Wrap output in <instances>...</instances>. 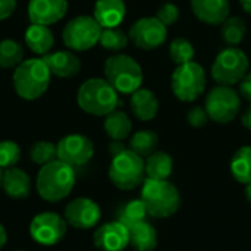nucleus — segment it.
I'll return each mask as SVG.
<instances>
[{
  "label": "nucleus",
  "mask_w": 251,
  "mask_h": 251,
  "mask_svg": "<svg viewBox=\"0 0 251 251\" xmlns=\"http://www.w3.org/2000/svg\"><path fill=\"white\" fill-rule=\"evenodd\" d=\"M241 122H243V125H244L247 129H250L251 131V106L244 112V115H243V118H241Z\"/></svg>",
  "instance_id": "obj_40"
},
{
  "label": "nucleus",
  "mask_w": 251,
  "mask_h": 251,
  "mask_svg": "<svg viewBox=\"0 0 251 251\" xmlns=\"http://www.w3.org/2000/svg\"><path fill=\"white\" fill-rule=\"evenodd\" d=\"M93 241L100 251H124L129 246V229L119 221L107 222L96 229Z\"/></svg>",
  "instance_id": "obj_15"
},
{
  "label": "nucleus",
  "mask_w": 251,
  "mask_h": 251,
  "mask_svg": "<svg viewBox=\"0 0 251 251\" xmlns=\"http://www.w3.org/2000/svg\"><path fill=\"white\" fill-rule=\"evenodd\" d=\"M193 13L207 25H222L229 18L228 0H191Z\"/></svg>",
  "instance_id": "obj_17"
},
{
  "label": "nucleus",
  "mask_w": 251,
  "mask_h": 251,
  "mask_svg": "<svg viewBox=\"0 0 251 251\" xmlns=\"http://www.w3.org/2000/svg\"><path fill=\"white\" fill-rule=\"evenodd\" d=\"M68 229L65 218L54 212H43L32 218L29 224L31 238L44 247H51L59 244Z\"/></svg>",
  "instance_id": "obj_11"
},
{
  "label": "nucleus",
  "mask_w": 251,
  "mask_h": 251,
  "mask_svg": "<svg viewBox=\"0 0 251 251\" xmlns=\"http://www.w3.org/2000/svg\"><path fill=\"white\" fill-rule=\"evenodd\" d=\"M63 218L69 226L85 231L94 228L100 222L101 210L94 200L87 197H78L66 204Z\"/></svg>",
  "instance_id": "obj_14"
},
{
  "label": "nucleus",
  "mask_w": 251,
  "mask_h": 251,
  "mask_svg": "<svg viewBox=\"0 0 251 251\" xmlns=\"http://www.w3.org/2000/svg\"><path fill=\"white\" fill-rule=\"evenodd\" d=\"M204 109L209 119L218 124L232 122L241 109V99L237 90L229 85H216L206 96Z\"/></svg>",
  "instance_id": "obj_10"
},
{
  "label": "nucleus",
  "mask_w": 251,
  "mask_h": 251,
  "mask_svg": "<svg viewBox=\"0 0 251 251\" xmlns=\"http://www.w3.org/2000/svg\"><path fill=\"white\" fill-rule=\"evenodd\" d=\"M128 37L135 47L141 50H154L166 41L168 26L156 16L141 18L129 28Z\"/></svg>",
  "instance_id": "obj_12"
},
{
  "label": "nucleus",
  "mask_w": 251,
  "mask_h": 251,
  "mask_svg": "<svg viewBox=\"0 0 251 251\" xmlns=\"http://www.w3.org/2000/svg\"><path fill=\"white\" fill-rule=\"evenodd\" d=\"M25 44L35 54L44 56V54L50 53V50L54 44V37L47 25L31 24L25 31Z\"/></svg>",
  "instance_id": "obj_22"
},
{
  "label": "nucleus",
  "mask_w": 251,
  "mask_h": 251,
  "mask_svg": "<svg viewBox=\"0 0 251 251\" xmlns=\"http://www.w3.org/2000/svg\"><path fill=\"white\" fill-rule=\"evenodd\" d=\"M51 72L43 59H26L15 68L13 88L24 100H37L49 88Z\"/></svg>",
  "instance_id": "obj_4"
},
{
  "label": "nucleus",
  "mask_w": 251,
  "mask_h": 251,
  "mask_svg": "<svg viewBox=\"0 0 251 251\" xmlns=\"http://www.w3.org/2000/svg\"><path fill=\"white\" fill-rule=\"evenodd\" d=\"M41 59L49 66L51 75L57 78H72L81 71V60L71 50H59L54 53H47Z\"/></svg>",
  "instance_id": "obj_18"
},
{
  "label": "nucleus",
  "mask_w": 251,
  "mask_h": 251,
  "mask_svg": "<svg viewBox=\"0 0 251 251\" xmlns=\"http://www.w3.org/2000/svg\"><path fill=\"white\" fill-rule=\"evenodd\" d=\"M124 150H126V147L124 146L122 141H115V140H112V143L109 144V153L112 154V157L118 156V154L122 153Z\"/></svg>",
  "instance_id": "obj_39"
},
{
  "label": "nucleus",
  "mask_w": 251,
  "mask_h": 251,
  "mask_svg": "<svg viewBox=\"0 0 251 251\" xmlns=\"http://www.w3.org/2000/svg\"><path fill=\"white\" fill-rule=\"evenodd\" d=\"M156 18L166 26L174 25L178 19H179V9L176 7V4L174 3H165L163 6L159 7V10L156 12Z\"/></svg>",
  "instance_id": "obj_35"
},
{
  "label": "nucleus",
  "mask_w": 251,
  "mask_h": 251,
  "mask_svg": "<svg viewBox=\"0 0 251 251\" xmlns=\"http://www.w3.org/2000/svg\"><path fill=\"white\" fill-rule=\"evenodd\" d=\"M1 178H3V169L0 168V187H1Z\"/></svg>",
  "instance_id": "obj_44"
},
{
  "label": "nucleus",
  "mask_w": 251,
  "mask_h": 251,
  "mask_svg": "<svg viewBox=\"0 0 251 251\" xmlns=\"http://www.w3.org/2000/svg\"><path fill=\"white\" fill-rule=\"evenodd\" d=\"M104 78L121 94H132L143 84V69L128 54H113L104 62Z\"/></svg>",
  "instance_id": "obj_5"
},
{
  "label": "nucleus",
  "mask_w": 251,
  "mask_h": 251,
  "mask_svg": "<svg viewBox=\"0 0 251 251\" xmlns=\"http://www.w3.org/2000/svg\"><path fill=\"white\" fill-rule=\"evenodd\" d=\"M129 244L137 251H153L157 247V232L153 225L143 221L129 228Z\"/></svg>",
  "instance_id": "obj_23"
},
{
  "label": "nucleus",
  "mask_w": 251,
  "mask_h": 251,
  "mask_svg": "<svg viewBox=\"0 0 251 251\" xmlns=\"http://www.w3.org/2000/svg\"><path fill=\"white\" fill-rule=\"evenodd\" d=\"M246 197H247L249 203L251 204V182H250V184H247V185H246Z\"/></svg>",
  "instance_id": "obj_43"
},
{
  "label": "nucleus",
  "mask_w": 251,
  "mask_h": 251,
  "mask_svg": "<svg viewBox=\"0 0 251 251\" xmlns=\"http://www.w3.org/2000/svg\"><path fill=\"white\" fill-rule=\"evenodd\" d=\"M146 176V160L126 149L118 156L112 157L109 166V179L112 184L124 191H129L143 185Z\"/></svg>",
  "instance_id": "obj_6"
},
{
  "label": "nucleus",
  "mask_w": 251,
  "mask_h": 251,
  "mask_svg": "<svg viewBox=\"0 0 251 251\" xmlns=\"http://www.w3.org/2000/svg\"><path fill=\"white\" fill-rule=\"evenodd\" d=\"M157 144H159V137L154 131L141 129L131 137L129 150H132L134 153H137L138 156H141L144 159L157 150Z\"/></svg>",
  "instance_id": "obj_27"
},
{
  "label": "nucleus",
  "mask_w": 251,
  "mask_h": 251,
  "mask_svg": "<svg viewBox=\"0 0 251 251\" xmlns=\"http://www.w3.org/2000/svg\"><path fill=\"white\" fill-rule=\"evenodd\" d=\"M68 12V0H29L28 18L31 24L51 25Z\"/></svg>",
  "instance_id": "obj_16"
},
{
  "label": "nucleus",
  "mask_w": 251,
  "mask_h": 251,
  "mask_svg": "<svg viewBox=\"0 0 251 251\" xmlns=\"http://www.w3.org/2000/svg\"><path fill=\"white\" fill-rule=\"evenodd\" d=\"M240 94L251 103V72H249L240 82Z\"/></svg>",
  "instance_id": "obj_38"
},
{
  "label": "nucleus",
  "mask_w": 251,
  "mask_h": 251,
  "mask_svg": "<svg viewBox=\"0 0 251 251\" xmlns=\"http://www.w3.org/2000/svg\"><path fill=\"white\" fill-rule=\"evenodd\" d=\"M104 131L115 141H124L131 135L132 122L129 116L122 110H113L104 116Z\"/></svg>",
  "instance_id": "obj_24"
},
{
  "label": "nucleus",
  "mask_w": 251,
  "mask_h": 251,
  "mask_svg": "<svg viewBox=\"0 0 251 251\" xmlns=\"http://www.w3.org/2000/svg\"><path fill=\"white\" fill-rule=\"evenodd\" d=\"M15 9H16V0H0V21L10 18Z\"/></svg>",
  "instance_id": "obj_37"
},
{
  "label": "nucleus",
  "mask_w": 251,
  "mask_h": 251,
  "mask_svg": "<svg viewBox=\"0 0 251 251\" xmlns=\"http://www.w3.org/2000/svg\"><path fill=\"white\" fill-rule=\"evenodd\" d=\"M141 200L147 213L157 219L175 215L181 206V196L176 187L168 179L146 178L141 188Z\"/></svg>",
  "instance_id": "obj_3"
},
{
  "label": "nucleus",
  "mask_w": 251,
  "mask_h": 251,
  "mask_svg": "<svg viewBox=\"0 0 251 251\" xmlns=\"http://www.w3.org/2000/svg\"><path fill=\"white\" fill-rule=\"evenodd\" d=\"M93 156L94 144L82 134H69L57 143V159L72 168L88 163Z\"/></svg>",
  "instance_id": "obj_13"
},
{
  "label": "nucleus",
  "mask_w": 251,
  "mask_h": 251,
  "mask_svg": "<svg viewBox=\"0 0 251 251\" xmlns=\"http://www.w3.org/2000/svg\"><path fill=\"white\" fill-rule=\"evenodd\" d=\"M231 174L234 179L240 184L251 182V146L240 147L231 159Z\"/></svg>",
  "instance_id": "obj_26"
},
{
  "label": "nucleus",
  "mask_w": 251,
  "mask_h": 251,
  "mask_svg": "<svg viewBox=\"0 0 251 251\" xmlns=\"http://www.w3.org/2000/svg\"><path fill=\"white\" fill-rule=\"evenodd\" d=\"M21 159V149L15 141L4 140L0 141V168L9 169L13 168Z\"/></svg>",
  "instance_id": "obj_34"
},
{
  "label": "nucleus",
  "mask_w": 251,
  "mask_h": 251,
  "mask_svg": "<svg viewBox=\"0 0 251 251\" xmlns=\"http://www.w3.org/2000/svg\"><path fill=\"white\" fill-rule=\"evenodd\" d=\"M6 241H7V232H6V229H4V226L0 224V250L4 247V244H6Z\"/></svg>",
  "instance_id": "obj_41"
},
{
  "label": "nucleus",
  "mask_w": 251,
  "mask_h": 251,
  "mask_svg": "<svg viewBox=\"0 0 251 251\" xmlns=\"http://www.w3.org/2000/svg\"><path fill=\"white\" fill-rule=\"evenodd\" d=\"M174 169L172 157L165 151H154L146 159V175L151 179H168Z\"/></svg>",
  "instance_id": "obj_25"
},
{
  "label": "nucleus",
  "mask_w": 251,
  "mask_h": 251,
  "mask_svg": "<svg viewBox=\"0 0 251 251\" xmlns=\"http://www.w3.org/2000/svg\"><path fill=\"white\" fill-rule=\"evenodd\" d=\"M29 159L40 166H44L57 159V144L51 141H37L29 149Z\"/></svg>",
  "instance_id": "obj_33"
},
{
  "label": "nucleus",
  "mask_w": 251,
  "mask_h": 251,
  "mask_svg": "<svg viewBox=\"0 0 251 251\" xmlns=\"http://www.w3.org/2000/svg\"><path fill=\"white\" fill-rule=\"evenodd\" d=\"M24 62V49L22 46L10 38L0 41V68L10 69L16 68Z\"/></svg>",
  "instance_id": "obj_29"
},
{
  "label": "nucleus",
  "mask_w": 251,
  "mask_h": 251,
  "mask_svg": "<svg viewBox=\"0 0 251 251\" xmlns=\"http://www.w3.org/2000/svg\"><path fill=\"white\" fill-rule=\"evenodd\" d=\"M187 121L193 128H203L210 119L204 107L201 106H194L188 110L187 113Z\"/></svg>",
  "instance_id": "obj_36"
},
{
  "label": "nucleus",
  "mask_w": 251,
  "mask_h": 251,
  "mask_svg": "<svg viewBox=\"0 0 251 251\" xmlns=\"http://www.w3.org/2000/svg\"><path fill=\"white\" fill-rule=\"evenodd\" d=\"M129 37L121 28H103L100 35V46L104 50L110 51H121L128 46Z\"/></svg>",
  "instance_id": "obj_31"
},
{
  "label": "nucleus",
  "mask_w": 251,
  "mask_h": 251,
  "mask_svg": "<svg viewBox=\"0 0 251 251\" xmlns=\"http://www.w3.org/2000/svg\"><path fill=\"white\" fill-rule=\"evenodd\" d=\"M129 107L132 115L143 121H153L159 113V99L149 88H138L131 94Z\"/></svg>",
  "instance_id": "obj_21"
},
{
  "label": "nucleus",
  "mask_w": 251,
  "mask_h": 251,
  "mask_svg": "<svg viewBox=\"0 0 251 251\" xmlns=\"http://www.w3.org/2000/svg\"><path fill=\"white\" fill-rule=\"evenodd\" d=\"M169 56L176 65L188 63L194 60L196 50L194 46L184 37H176L169 44Z\"/></svg>",
  "instance_id": "obj_32"
},
{
  "label": "nucleus",
  "mask_w": 251,
  "mask_h": 251,
  "mask_svg": "<svg viewBox=\"0 0 251 251\" xmlns=\"http://www.w3.org/2000/svg\"><path fill=\"white\" fill-rule=\"evenodd\" d=\"M206 85V72L203 66L194 60L178 65L171 78V87L175 97L185 103L197 100L204 93Z\"/></svg>",
  "instance_id": "obj_8"
},
{
  "label": "nucleus",
  "mask_w": 251,
  "mask_h": 251,
  "mask_svg": "<svg viewBox=\"0 0 251 251\" xmlns=\"http://www.w3.org/2000/svg\"><path fill=\"white\" fill-rule=\"evenodd\" d=\"M76 103L79 109L88 115L106 116L116 110L119 104V93L106 78H90L78 88Z\"/></svg>",
  "instance_id": "obj_2"
},
{
  "label": "nucleus",
  "mask_w": 251,
  "mask_h": 251,
  "mask_svg": "<svg viewBox=\"0 0 251 251\" xmlns=\"http://www.w3.org/2000/svg\"><path fill=\"white\" fill-rule=\"evenodd\" d=\"M1 188L4 190V193L10 199L22 200V199H26L31 194L32 184H31L29 175L25 171L13 166V168H9V169L3 171Z\"/></svg>",
  "instance_id": "obj_19"
},
{
  "label": "nucleus",
  "mask_w": 251,
  "mask_h": 251,
  "mask_svg": "<svg viewBox=\"0 0 251 251\" xmlns=\"http://www.w3.org/2000/svg\"><path fill=\"white\" fill-rule=\"evenodd\" d=\"M15 251H25V250H15Z\"/></svg>",
  "instance_id": "obj_45"
},
{
  "label": "nucleus",
  "mask_w": 251,
  "mask_h": 251,
  "mask_svg": "<svg viewBox=\"0 0 251 251\" xmlns=\"http://www.w3.org/2000/svg\"><path fill=\"white\" fill-rule=\"evenodd\" d=\"M147 209H146V204L141 199L138 200H131L128 203H125L119 212H118V219L121 224H124L128 229L143 221H146V216H147Z\"/></svg>",
  "instance_id": "obj_28"
},
{
  "label": "nucleus",
  "mask_w": 251,
  "mask_h": 251,
  "mask_svg": "<svg viewBox=\"0 0 251 251\" xmlns=\"http://www.w3.org/2000/svg\"><path fill=\"white\" fill-rule=\"evenodd\" d=\"M249 57L238 47H226L215 57L212 65V78L219 85H235L249 74Z\"/></svg>",
  "instance_id": "obj_7"
},
{
  "label": "nucleus",
  "mask_w": 251,
  "mask_h": 251,
  "mask_svg": "<svg viewBox=\"0 0 251 251\" xmlns=\"http://www.w3.org/2000/svg\"><path fill=\"white\" fill-rule=\"evenodd\" d=\"M126 15L124 0H97L94 4L93 16L101 28H116Z\"/></svg>",
  "instance_id": "obj_20"
},
{
  "label": "nucleus",
  "mask_w": 251,
  "mask_h": 251,
  "mask_svg": "<svg viewBox=\"0 0 251 251\" xmlns=\"http://www.w3.org/2000/svg\"><path fill=\"white\" fill-rule=\"evenodd\" d=\"M101 31L103 28L94 19V16L81 15L71 19L65 25L62 31V38L69 50L87 51L100 41Z\"/></svg>",
  "instance_id": "obj_9"
},
{
  "label": "nucleus",
  "mask_w": 251,
  "mask_h": 251,
  "mask_svg": "<svg viewBox=\"0 0 251 251\" xmlns=\"http://www.w3.org/2000/svg\"><path fill=\"white\" fill-rule=\"evenodd\" d=\"M240 3H241L244 12H247L249 15H251V0H240Z\"/></svg>",
  "instance_id": "obj_42"
},
{
  "label": "nucleus",
  "mask_w": 251,
  "mask_h": 251,
  "mask_svg": "<svg viewBox=\"0 0 251 251\" xmlns=\"http://www.w3.org/2000/svg\"><path fill=\"white\" fill-rule=\"evenodd\" d=\"M221 32H222V40L228 46L235 47V46L243 43V40L246 37V32H247V28H246V24H244V21L241 18L231 16L222 24V31Z\"/></svg>",
  "instance_id": "obj_30"
},
{
  "label": "nucleus",
  "mask_w": 251,
  "mask_h": 251,
  "mask_svg": "<svg viewBox=\"0 0 251 251\" xmlns=\"http://www.w3.org/2000/svg\"><path fill=\"white\" fill-rule=\"evenodd\" d=\"M75 181H76V175L74 168L56 159L41 166L37 175L35 188L43 200L49 203H57L71 194Z\"/></svg>",
  "instance_id": "obj_1"
}]
</instances>
